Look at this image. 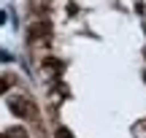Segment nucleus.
Segmentation results:
<instances>
[{"label": "nucleus", "instance_id": "obj_1", "mask_svg": "<svg viewBox=\"0 0 146 138\" xmlns=\"http://www.w3.org/2000/svg\"><path fill=\"white\" fill-rule=\"evenodd\" d=\"M8 108H11V114H14V117H27V114H30V106H27L22 98H16V100H8Z\"/></svg>", "mask_w": 146, "mask_h": 138}, {"label": "nucleus", "instance_id": "obj_2", "mask_svg": "<svg viewBox=\"0 0 146 138\" xmlns=\"http://www.w3.org/2000/svg\"><path fill=\"white\" fill-rule=\"evenodd\" d=\"M43 33H49V25H33L30 27V35L33 38H43Z\"/></svg>", "mask_w": 146, "mask_h": 138}, {"label": "nucleus", "instance_id": "obj_3", "mask_svg": "<svg viewBox=\"0 0 146 138\" xmlns=\"http://www.w3.org/2000/svg\"><path fill=\"white\" fill-rule=\"evenodd\" d=\"M5 138H27V130H25V127H11Z\"/></svg>", "mask_w": 146, "mask_h": 138}, {"label": "nucleus", "instance_id": "obj_4", "mask_svg": "<svg viewBox=\"0 0 146 138\" xmlns=\"http://www.w3.org/2000/svg\"><path fill=\"white\" fill-rule=\"evenodd\" d=\"M57 138H73V133L68 127H57Z\"/></svg>", "mask_w": 146, "mask_h": 138}, {"label": "nucleus", "instance_id": "obj_5", "mask_svg": "<svg viewBox=\"0 0 146 138\" xmlns=\"http://www.w3.org/2000/svg\"><path fill=\"white\" fill-rule=\"evenodd\" d=\"M46 68H54V70H62V62H57V60H46Z\"/></svg>", "mask_w": 146, "mask_h": 138}, {"label": "nucleus", "instance_id": "obj_6", "mask_svg": "<svg viewBox=\"0 0 146 138\" xmlns=\"http://www.w3.org/2000/svg\"><path fill=\"white\" fill-rule=\"evenodd\" d=\"M11 60H14V57H11L8 52H3V49H0V62H11Z\"/></svg>", "mask_w": 146, "mask_h": 138}, {"label": "nucleus", "instance_id": "obj_7", "mask_svg": "<svg viewBox=\"0 0 146 138\" xmlns=\"http://www.w3.org/2000/svg\"><path fill=\"white\" fill-rule=\"evenodd\" d=\"M8 84H11L8 79H0V95H3V92H8Z\"/></svg>", "mask_w": 146, "mask_h": 138}, {"label": "nucleus", "instance_id": "obj_8", "mask_svg": "<svg viewBox=\"0 0 146 138\" xmlns=\"http://www.w3.org/2000/svg\"><path fill=\"white\" fill-rule=\"evenodd\" d=\"M0 25H5V11H0Z\"/></svg>", "mask_w": 146, "mask_h": 138}, {"label": "nucleus", "instance_id": "obj_9", "mask_svg": "<svg viewBox=\"0 0 146 138\" xmlns=\"http://www.w3.org/2000/svg\"><path fill=\"white\" fill-rule=\"evenodd\" d=\"M0 138H5V135H0Z\"/></svg>", "mask_w": 146, "mask_h": 138}, {"label": "nucleus", "instance_id": "obj_10", "mask_svg": "<svg viewBox=\"0 0 146 138\" xmlns=\"http://www.w3.org/2000/svg\"><path fill=\"white\" fill-rule=\"evenodd\" d=\"M143 30H146V27H143Z\"/></svg>", "mask_w": 146, "mask_h": 138}]
</instances>
